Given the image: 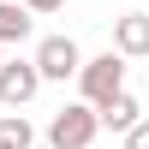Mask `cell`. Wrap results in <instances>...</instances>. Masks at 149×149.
Segmentation results:
<instances>
[{
  "instance_id": "obj_2",
  "label": "cell",
  "mask_w": 149,
  "mask_h": 149,
  "mask_svg": "<svg viewBox=\"0 0 149 149\" xmlns=\"http://www.w3.org/2000/svg\"><path fill=\"white\" fill-rule=\"evenodd\" d=\"M119 90H125V54H119V48H107V54H95V60L78 66V95L84 102L102 107L107 95H119Z\"/></svg>"
},
{
  "instance_id": "obj_8",
  "label": "cell",
  "mask_w": 149,
  "mask_h": 149,
  "mask_svg": "<svg viewBox=\"0 0 149 149\" xmlns=\"http://www.w3.org/2000/svg\"><path fill=\"white\" fill-rule=\"evenodd\" d=\"M0 143H6V149H30V143H36V125L18 113V107H12V113H0Z\"/></svg>"
},
{
  "instance_id": "obj_3",
  "label": "cell",
  "mask_w": 149,
  "mask_h": 149,
  "mask_svg": "<svg viewBox=\"0 0 149 149\" xmlns=\"http://www.w3.org/2000/svg\"><path fill=\"white\" fill-rule=\"evenodd\" d=\"M42 84L48 78H42V66H36V54L30 60H0V102L6 107H30Z\"/></svg>"
},
{
  "instance_id": "obj_9",
  "label": "cell",
  "mask_w": 149,
  "mask_h": 149,
  "mask_svg": "<svg viewBox=\"0 0 149 149\" xmlns=\"http://www.w3.org/2000/svg\"><path fill=\"white\" fill-rule=\"evenodd\" d=\"M125 149H149V113H143V119H137V125H131V131H125Z\"/></svg>"
},
{
  "instance_id": "obj_7",
  "label": "cell",
  "mask_w": 149,
  "mask_h": 149,
  "mask_svg": "<svg viewBox=\"0 0 149 149\" xmlns=\"http://www.w3.org/2000/svg\"><path fill=\"white\" fill-rule=\"evenodd\" d=\"M30 30H36V12L24 6V0H0V48L30 42Z\"/></svg>"
},
{
  "instance_id": "obj_5",
  "label": "cell",
  "mask_w": 149,
  "mask_h": 149,
  "mask_svg": "<svg viewBox=\"0 0 149 149\" xmlns=\"http://www.w3.org/2000/svg\"><path fill=\"white\" fill-rule=\"evenodd\" d=\"M113 48L125 60H149V12H125L113 18Z\"/></svg>"
},
{
  "instance_id": "obj_11",
  "label": "cell",
  "mask_w": 149,
  "mask_h": 149,
  "mask_svg": "<svg viewBox=\"0 0 149 149\" xmlns=\"http://www.w3.org/2000/svg\"><path fill=\"white\" fill-rule=\"evenodd\" d=\"M0 149H6V143H0Z\"/></svg>"
},
{
  "instance_id": "obj_1",
  "label": "cell",
  "mask_w": 149,
  "mask_h": 149,
  "mask_svg": "<svg viewBox=\"0 0 149 149\" xmlns=\"http://www.w3.org/2000/svg\"><path fill=\"white\" fill-rule=\"evenodd\" d=\"M95 131H102V113H95V102H84V95H78V102H66L54 119H48L42 137H48V149H90Z\"/></svg>"
},
{
  "instance_id": "obj_4",
  "label": "cell",
  "mask_w": 149,
  "mask_h": 149,
  "mask_svg": "<svg viewBox=\"0 0 149 149\" xmlns=\"http://www.w3.org/2000/svg\"><path fill=\"white\" fill-rule=\"evenodd\" d=\"M36 66H42L48 84H66V78H78L84 48L72 42V36H42V42H36Z\"/></svg>"
},
{
  "instance_id": "obj_6",
  "label": "cell",
  "mask_w": 149,
  "mask_h": 149,
  "mask_svg": "<svg viewBox=\"0 0 149 149\" xmlns=\"http://www.w3.org/2000/svg\"><path fill=\"white\" fill-rule=\"evenodd\" d=\"M95 113H102V131H119V137H125V131L143 119V102H137L131 90H119V95H107V102L95 107Z\"/></svg>"
},
{
  "instance_id": "obj_10",
  "label": "cell",
  "mask_w": 149,
  "mask_h": 149,
  "mask_svg": "<svg viewBox=\"0 0 149 149\" xmlns=\"http://www.w3.org/2000/svg\"><path fill=\"white\" fill-rule=\"evenodd\" d=\"M24 6H30L36 18H42V12H60V6H66V0H24Z\"/></svg>"
}]
</instances>
